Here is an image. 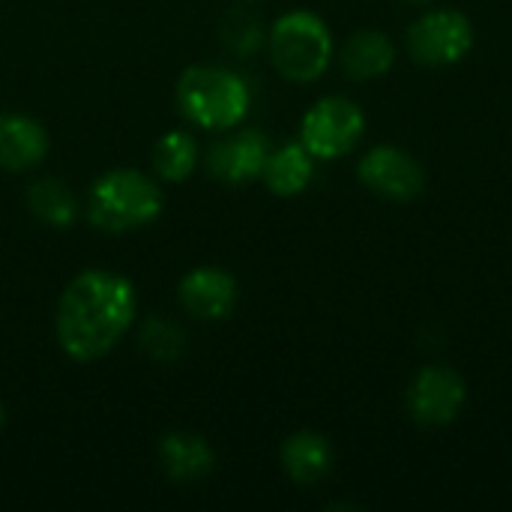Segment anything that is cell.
Wrapping results in <instances>:
<instances>
[{
    "label": "cell",
    "instance_id": "cell-1",
    "mask_svg": "<svg viewBox=\"0 0 512 512\" xmlns=\"http://www.w3.org/2000/svg\"><path fill=\"white\" fill-rule=\"evenodd\" d=\"M138 324V291L129 276L105 267L75 273L54 306V336L72 363L108 357Z\"/></svg>",
    "mask_w": 512,
    "mask_h": 512
},
{
    "label": "cell",
    "instance_id": "cell-2",
    "mask_svg": "<svg viewBox=\"0 0 512 512\" xmlns=\"http://www.w3.org/2000/svg\"><path fill=\"white\" fill-rule=\"evenodd\" d=\"M165 210V192L156 174L141 168L102 171L84 198V216L96 231L129 234L153 225Z\"/></svg>",
    "mask_w": 512,
    "mask_h": 512
},
{
    "label": "cell",
    "instance_id": "cell-3",
    "mask_svg": "<svg viewBox=\"0 0 512 512\" xmlns=\"http://www.w3.org/2000/svg\"><path fill=\"white\" fill-rule=\"evenodd\" d=\"M174 99L189 126L222 135L243 126V120L249 117L252 87L237 69L195 63L180 72Z\"/></svg>",
    "mask_w": 512,
    "mask_h": 512
},
{
    "label": "cell",
    "instance_id": "cell-4",
    "mask_svg": "<svg viewBox=\"0 0 512 512\" xmlns=\"http://www.w3.org/2000/svg\"><path fill=\"white\" fill-rule=\"evenodd\" d=\"M264 48L270 54L273 69L291 84L318 81L336 57L333 30L312 9L282 12L267 27V45Z\"/></svg>",
    "mask_w": 512,
    "mask_h": 512
},
{
    "label": "cell",
    "instance_id": "cell-5",
    "mask_svg": "<svg viewBox=\"0 0 512 512\" xmlns=\"http://www.w3.org/2000/svg\"><path fill=\"white\" fill-rule=\"evenodd\" d=\"M363 135H366L363 108L339 93L321 96L300 120V144L318 162L345 159L360 147Z\"/></svg>",
    "mask_w": 512,
    "mask_h": 512
},
{
    "label": "cell",
    "instance_id": "cell-6",
    "mask_svg": "<svg viewBox=\"0 0 512 512\" xmlns=\"http://www.w3.org/2000/svg\"><path fill=\"white\" fill-rule=\"evenodd\" d=\"M408 54L420 66L444 69L462 63L477 42L474 21L459 9H429L408 27Z\"/></svg>",
    "mask_w": 512,
    "mask_h": 512
},
{
    "label": "cell",
    "instance_id": "cell-7",
    "mask_svg": "<svg viewBox=\"0 0 512 512\" xmlns=\"http://www.w3.org/2000/svg\"><path fill=\"white\" fill-rule=\"evenodd\" d=\"M270 150H273V141L261 129L237 126V129L222 132V138L207 147L201 162L213 180L225 186H249L261 180Z\"/></svg>",
    "mask_w": 512,
    "mask_h": 512
},
{
    "label": "cell",
    "instance_id": "cell-8",
    "mask_svg": "<svg viewBox=\"0 0 512 512\" xmlns=\"http://www.w3.org/2000/svg\"><path fill=\"white\" fill-rule=\"evenodd\" d=\"M408 414L420 426H450L468 405V384L450 366H423L408 384Z\"/></svg>",
    "mask_w": 512,
    "mask_h": 512
},
{
    "label": "cell",
    "instance_id": "cell-9",
    "mask_svg": "<svg viewBox=\"0 0 512 512\" xmlns=\"http://www.w3.org/2000/svg\"><path fill=\"white\" fill-rule=\"evenodd\" d=\"M357 177L378 198L399 201V204L414 201L426 186L423 165L408 150H402L396 144L369 147L357 162Z\"/></svg>",
    "mask_w": 512,
    "mask_h": 512
},
{
    "label": "cell",
    "instance_id": "cell-10",
    "mask_svg": "<svg viewBox=\"0 0 512 512\" xmlns=\"http://www.w3.org/2000/svg\"><path fill=\"white\" fill-rule=\"evenodd\" d=\"M177 300L189 318H195L201 324H219L237 309L240 285L231 270L204 264V267H192L180 279Z\"/></svg>",
    "mask_w": 512,
    "mask_h": 512
},
{
    "label": "cell",
    "instance_id": "cell-11",
    "mask_svg": "<svg viewBox=\"0 0 512 512\" xmlns=\"http://www.w3.org/2000/svg\"><path fill=\"white\" fill-rule=\"evenodd\" d=\"M51 135L42 120L6 111L0 114V168L9 174H24L39 168L48 159Z\"/></svg>",
    "mask_w": 512,
    "mask_h": 512
},
{
    "label": "cell",
    "instance_id": "cell-12",
    "mask_svg": "<svg viewBox=\"0 0 512 512\" xmlns=\"http://www.w3.org/2000/svg\"><path fill=\"white\" fill-rule=\"evenodd\" d=\"M156 459L174 483H198V480L210 477L216 468V453H213L210 441L204 435L186 432V429L162 435L159 447H156Z\"/></svg>",
    "mask_w": 512,
    "mask_h": 512
},
{
    "label": "cell",
    "instance_id": "cell-13",
    "mask_svg": "<svg viewBox=\"0 0 512 512\" xmlns=\"http://www.w3.org/2000/svg\"><path fill=\"white\" fill-rule=\"evenodd\" d=\"M333 462L336 456L330 438L312 429H300L288 435L279 447V465L288 474V480L297 486H318L321 480L330 477Z\"/></svg>",
    "mask_w": 512,
    "mask_h": 512
},
{
    "label": "cell",
    "instance_id": "cell-14",
    "mask_svg": "<svg viewBox=\"0 0 512 512\" xmlns=\"http://www.w3.org/2000/svg\"><path fill=\"white\" fill-rule=\"evenodd\" d=\"M339 63L345 75L354 81L384 78L396 66V42L384 30L363 27L348 36V42L339 51Z\"/></svg>",
    "mask_w": 512,
    "mask_h": 512
},
{
    "label": "cell",
    "instance_id": "cell-15",
    "mask_svg": "<svg viewBox=\"0 0 512 512\" xmlns=\"http://www.w3.org/2000/svg\"><path fill=\"white\" fill-rule=\"evenodd\" d=\"M315 156L297 141H285L279 147L270 150L267 165H264V186L270 195L276 198H294L303 195L309 189V183L315 180Z\"/></svg>",
    "mask_w": 512,
    "mask_h": 512
},
{
    "label": "cell",
    "instance_id": "cell-16",
    "mask_svg": "<svg viewBox=\"0 0 512 512\" xmlns=\"http://www.w3.org/2000/svg\"><path fill=\"white\" fill-rule=\"evenodd\" d=\"M24 204L39 225L54 231L72 228L81 213L78 195L60 177H36L24 192Z\"/></svg>",
    "mask_w": 512,
    "mask_h": 512
},
{
    "label": "cell",
    "instance_id": "cell-17",
    "mask_svg": "<svg viewBox=\"0 0 512 512\" xmlns=\"http://www.w3.org/2000/svg\"><path fill=\"white\" fill-rule=\"evenodd\" d=\"M201 156H204L201 144L189 129H171V132L159 135V141L153 144L150 168H153L159 183L180 186L198 171Z\"/></svg>",
    "mask_w": 512,
    "mask_h": 512
},
{
    "label": "cell",
    "instance_id": "cell-18",
    "mask_svg": "<svg viewBox=\"0 0 512 512\" xmlns=\"http://www.w3.org/2000/svg\"><path fill=\"white\" fill-rule=\"evenodd\" d=\"M138 348L156 363H177L186 351V333L174 318L147 315L138 321Z\"/></svg>",
    "mask_w": 512,
    "mask_h": 512
},
{
    "label": "cell",
    "instance_id": "cell-19",
    "mask_svg": "<svg viewBox=\"0 0 512 512\" xmlns=\"http://www.w3.org/2000/svg\"><path fill=\"white\" fill-rule=\"evenodd\" d=\"M222 42H225V48H228L231 54H237V57H252V54H258V51L267 45V27H264L255 15L237 9V12H231V15L225 18V24H222Z\"/></svg>",
    "mask_w": 512,
    "mask_h": 512
},
{
    "label": "cell",
    "instance_id": "cell-20",
    "mask_svg": "<svg viewBox=\"0 0 512 512\" xmlns=\"http://www.w3.org/2000/svg\"><path fill=\"white\" fill-rule=\"evenodd\" d=\"M3 423H6V408H3V402H0V429H3Z\"/></svg>",
    "mask_w": 512,
    "mask_h": 512
},
{
    "label": "cell",
    "instance_id": "cell-21",
    "mask_svg": "<svg viewBox=\"0 0 512 512\" xmlns=\"http://www.w3.org/2000/svg\"><path fill=\"white\" fill-rule=\"evenodd\" d=\"M408 3H417V6H426V3H435V0H408Z\"/></svg>",
    "mask_w": 512,
    "mask_h": 512
}]
</instances>
